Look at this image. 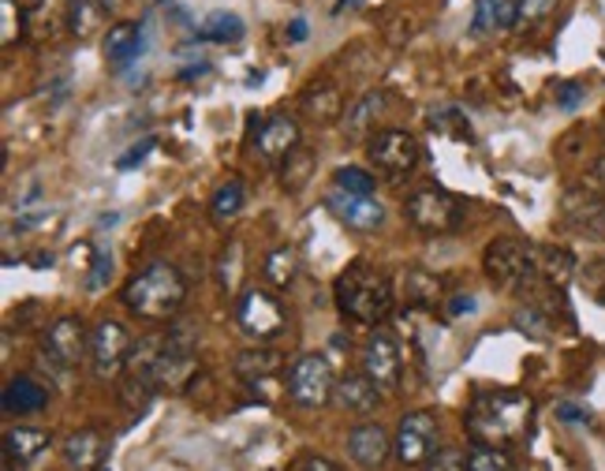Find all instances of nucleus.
<instances>
[{
	"instance_id": "1",
	"label": "nucleus",
	"mask_w": 605,
	"mask_h": 471,
	"mask_svg": "<svg viewBox=\"0 0 605 471\" xmlns=\"http://www.w3.org/2000/svg\"><path fill=\"white\" fill-rule=\"evenodd\" d=\"M531 423V401L512 389H497V393H478L467 408V434L478 445H505Z\"/></svg>"
},
{
	"instance_id": "2",
	"label": "nucleus",
	"mask_w": 605,
	"mask_h": 471,
	"mask_svg": "<svg viewBox=\"0 0 605 471\" xmlns=\"http://www.w3.org/2000/svg\"><path fill=\"white\" fill-rule=\"evenodd\" d=\"M336 307L347 322L359 325H377L393 311V284L382 270H374L371 262H352L336 278Z\"/></svg>"
},
{
	"instance_id": "3",
	"label": "nucleus",
	"mask_w": 605,
	"mask_h": 471,
	"mask_svg": "<svg viewBox=\"0 0 605 471\" xmlns=\"http://www.w3.org/2000/svg\"><path fill=\"white\" fill-rule=\"evenodd\" d=\"M188 300V281L180 278L177 265L169 262H150L135 278L124 284V303L139 319L147 322H169Z\"/></svg>"
},
{
	"instance_id": "4",
	"label": "nucleus",
	"mask_w": 605,
	"mask_h": 471,
	"mask_svg": "<svg viewBox=\"0 0 605 471\" xmlns=\"http://www.w3.org/2000/svg\"><path fill=\"white\" fill-rule=\"evenodd\" d=\"M482 265H486V278L497 284V289H527L535 284L538 273V248L523 240H512V236H501L482 254Z\"/></svg>"
},
{
	"instance_id": "5",
	"label": "nucleus",
	"mask_w": 605,
	"mask_h": 471,
	"mask_svg": "<svg viewBox=\"0 0 605 471\" xmlns=\"http://www.w3.org/2000/svg\"><path fill=\"white\" fill-rule=\"evenodd\" d=\"M284 393H289L292 404L306 408V412H314V408H322L325 401H333L336 374H333L330 360H325V355H317V352L300 355V360L292 363V371H289Z\"/></svg>"
},
{
	"instance_id": "6",
	"label": "nucleus",
	"mask_w": 605,
	"mask_h": 471,
	"mask_svg": "<svg viewBox=\"0 0 605 471\" xmlns=\"http://www.w3.org/2000/svg\"><path fill=\"white\" fill-rule=\"evenodd\" d=\"M404 213L419 232L445 236V232L460 229V221H464V202L441 188H423L404 202Z\"/></svg>"
},
{
	"instance_id": "7",
	"label": "nucleus",
	"mask_w": 605,
	"mask_h": 471,
	"mask_svg": "<svg viewBox=\"0 0 605 471\" xmlns=\"http://www.w3.org/2000/svg\"><path fill=\"white\" fill-rule=\"evenodd\" d=\"M437 442H441V427L434 412H407L400 419L396 438H393V453L404 468H423L437 457Z\"/></svg>"
},
{
	"instance_id": "8",
	"label": "nucleus",
	"mask_w": 605,
	"mask_h": 471,
	"mask_svg": "<svg viewBox=\"0 0 605 471\" xmlns=\"http://www.w3.org/2000/svg\"><path fill=\"white\" fill-rule=\"evenodd\" d=\"M371 161L374 169L382 172L385 180H404L412 177L415 166H419V139L412 136V131L404 128H385V131H374L371 136Z\"/></svg>"
},
{
	"instance_id": "9",
	"label": "nucleus",
	"mask_w": 605,
	"mask_h": 471,
	"mask_svg": "<svg viewBox=\"0 0 605 471\" xmlns=\"http://www.w3.org/2000/svg\"><path fill=\"white\" fill-rule=\"evenodd\" d=\"M131 360V337L117 319H101L94 330H90V367L101 382H112L128 371Z\"/></svg>"
},
{
	"instance_id": "10",
	"label": "nucleus",
	"mask_w": 605,
	"mask_h": 471,
	"mask_svg": "<svg viewBox=\"0 0 605 471\" xmlns=\"http://www.w3.org/2000/svg\"><path fill=\"white\" fill-rule=\"evenodd\" d=\"M235 322H240V330L254 337V341H270V337L284 333L289 314H284V307L273 292L251 289L240 295V303H235Z\"/></svg>"
},
{
	"instance_id": "11",
	"label": "nucleus",
	"mask_w": 605,
	"mask_h": 471,
	"mask_svg": "<svg viewBox=\"0 0 605 471\" xmlns=\"http://www.w3.org/2000/svg\"><path fill=\"white\" fill-rule=\"evenodd\" d=\"M83 355H90V333H87L83 319L64 314V319H57L53 325H49L46 341H42V360L46 363H53L57 371H71V367H79Z\"/></svg>"
},
{
	"instance_id": "12",
	"label": "nucleus",
	"mask_w": 605,
	"mask_h": 471,
	"mask_svg": "<svg viewBox=\"0 0 605 471\" xmlns=\"http://www.w3.org/2000/svg\"><path fill=\"white\" fill-rule=\"evenodd\" d=\"M363 374L371 378L382 393H396L400 389V374H404V367H400V348L385 330L371 333V341L363 344Z\"/></svg>"
},
{
	"instance_id": "13",
	"label": "nucleus",
	"mask_w": 605,
	"mask_h": 471,
	"mask_svg": "<svg viewBox=\"0 0 605 471\" xmlns=\"http://www.w3.org/2000/svg\"><path fill=\"white\" fill-rule=\"evenodd\" d=\"M325 207L341 224L355 232H377L385 221V207L374 199V194H352V191H330L325 194Z\"/></svg>"
},
{
	"instance_id": "14",
	"label": "nucleus",
	"mask_w": 605,
	"mask_h": 471,
	"mask_svg": "<svg viewBox=\"0 0 605 471\" xmlns=\"http://www.w3.org/2000/svg\"><path fill=\"white\" fill-rule=\"evenodd\" d=\"M561 213H564V224L576 229L579 236H594V240L605 236V194L591 188H572L564 191Z\"/></svg>"
},
{
	"instance_id": "15",
	"label": "nucleus",
	"mask_w": 605,
	"mask_h": 471,
	"mask_svg": "<svg viewBox=\"0 0 605 471\" xmlns=\"http://www.w3.org/2000/svg\"><path fill=\"white\" fill-rule=\"evenodd\" d=\"M251 147L265 161H284L295 147H300V124H295L289 112H270V117L259 124V131H254Z\"/></svg>"
},
{
	"instance_id": "16",
	"label": "nucleus",
	"mask_w": 605,
	"mask_h": 471,
	"mask_svg": "<svg viewBox=\"0 0 605 471\" xmlns=\"http://www.w3.org/2000/svg\"><path fill=\"white\" fill-rule=\"evenodd\" d=\"M347 453L363 468H382L385 457L393 453V438L385 434L382 423H359L347 430Z\"/></svg>"
},
{
	"instance_id": "17",
	"label": "nucleus",
	"mask_w": 605,
	"mask_h": 471,
	"mask_svg": "<svg viewBox=\"0 0 605 471\" xmlns=\"http://www.w3.org/2000/svg\"><path fill=\"white\" fill-rule=\"evenodd\" d=\"M101 49H105V64L109 68H128L135 64L139 53H142V23H131V19H120V23L109 27L105 42H101Z\"/></svg>"
},
{
	"instance_id": "18",
	"label": "nucleus",
	"mask_w": 605,
	"mask_h": 471,
	"mask_svg": "<svg viewBox=\"0 0 605 471\" xmlns=\"http://www.w3.org/2000/svg\"><path fill=\"white\" fill-rule=\"evenodd\" d=\"M49 449V434L46 430H34V427H12L4 434V468L16 471V468H30L38 457Z\"/></svg>"
},
{
	"instance_id": "19",
	"label": "nucleus",
	"mask_w": 605,
	"mask_h": 471,
	"mask_svg": "<svg viewBox=\"0 0 605 471\" xmlns=\"http://www.w3.org/2000/svg\"><path fill=\"white\" fill-rule=\"evenodd\" d=\"M46 404H49V389L38 385L34 378H27V374L8 378L4 393H0V408H4L8 415H34V412H42Z\"/></svg>"
},
{
	"instance_id": "20",
	"label": "nucleus",
	"mask_w": 605,
	"mask_h": 471,
	"mask_svg": "<svg viewBox=\"0 0 605 471\" xmlns=\"http://www.w3.org/2000/svg\"><path fill=\"white\" fill-rule=\"evenodd\" d=\"M105 453H109V442L101 430H75V434L64 442V460L71 471H94L105 464Z\"/></svg>"
},
{
	"instance_id": "21",
	"label": "nucleus",
	"mask_w": 605,
	"mask_h": 471,
	"mask_svg": "<svg viewBox=\"0 0 605 471\" xmlns=\"http://www.w3.org/2000/svg\"><path fill=\"white\" fill-rule=\"evenodd\" d=\"M333 401L352 415H371L377 408V401H382V389H377L366 374H347V378L336 382Z\"/></svg>"
},
{
	"instance_id": "22",
	"label": "nucleus",
	"mask_w": 605,
	"mask_h": 471,
	"mask_svg": "<svg viewBox=\"0 0 605 471\" xmlns=\"http://www.w3.org/2000/svg\"><path fill=\"white\" fill-rule=\"evenodd\" d=\"M300 112H306L317 124H333L336 117L344 112V98L336 83H325V79H314L311 87L300 94Z\"/></svg>"
},
{
	"instance_id": "23",
	"label": "nucleus",
	"mask_w": 605,
	"mask_h": 471,
	"mask_svg": "<svg viewBox=\"0 0 605 471\" xmlns=\"http://www.w3.org/2000/svg\"><path fill=\"white\" fill-rule=\"evenodd\" d=\"M520 19V0H475V19L471 30L490 34V30H512Z\"/></svg>"
},
{
	"instance_id": "24",
	"label": "nucleus",
	"mask_w": 605,
	"mask_h": 471,
	"mask_svg": "<svg viewBox=\"0 0 605 471\" xmlns=\"http://www.w3.org/2000/svg\"><path fill=\"white\" fill-rule=\"evenodd\" d=\"M281 363L284 360L273 348H248V352L235 355V374H240L243 382H259V378H276Z\"/></svg>"
},
{
	"instance_id": "25",
	"label": "nucleus",
	"mask_w": 605,
	"mask_h": 471,
	"mask_svg": "<svg viewBox=\"0 0 605 471\" xmlns=\"http://www.w3.org/2000/svg\"><path fill=\"white\" fill-rule=\"evenodd\" d=\"M262 278L273 284V289H292V281L300 278V251L295 248H276L265 254L262 262Z\"/></svg>"
},
{
	"instance_id": "26",
	"label": "nucleus",
	"mask_w": 605,
	"mask_h": 471,
	"mask_svg": "<svg viewBox=\"0 0 605 471\" xmlns=\"http://www.w3.org/2000/svg\"><path fill=\"white\" fill-rule=\"evenodd\" d=\"M243 19L232 16V12H210L206 19H202L199 27V38L202 42H218V46H229V42H240L243 38Z\"/></svg>"
},
{
	"instance_id": "27",
	"label": "nucleus",
	"mask_w": 605,
	"mask_h": 471,
	"mask_svg": "<svg viewBox=\"0 0 605 471\" xmlns=\"http://www.w3.org/2000/svg\"><path fill=\"white\" fill-rule=\"evenodd\" d=\"M105 23V4L101 0H68V30L79 38H90Z\"/></svg>"
},
{
	"instance_id": "28",
	"label": "nucleus",
	"mask_w": 605,
	"mask_h": 471,
	"mask_svg": "<svg viewBox=\"0 0 605 471\" xmlns=\"http://www.w3.org/2000/svg\"><path fill=\"white\" fill-rule=\"evenodd\" d=\"M382 106H385V98H382V94H366V98H359L355 106L347 109V117H344L347 136H355V139H366V136H371L374 120L382 117Z\"/></svg>"
},
{
	"instance_id": "29",
	"label": "nucleus",
	"mask_w": 605,
	"mask_h": 471,
	"mask_svg": "<svg viewBox=\"0 0 605 471\" xmlns=\"http://www.w3.org/2000/svg\"><path fill=\"white\" fill-rule=\"evenodd\" d=\"M311 172H314V150H306L303 142L295 147L289 158L281 161V183H284V191H303L306 188V180H311Z\"/></svg>"
},
{
	"instance_id": "30",
	"label": "nucleus",
	"mask_w": 605,
	"mask_h": 471,
	"mask_svg": "<svg viewBox=\"0 0 605 471\" xmlns=\"http://www.w3.org/2000/svg\"><path fill=\"white\" fill-rule=\"evenodd\" d=\"M404 295L412 307L430 311V307H437V300H441V281L426 270H407L404 273Z\"/></svg>"
},
{
	"instance_id": "31",
	"label": "nucleus",
	"mask_w": 605,
	"mask_h": 471,
	"mask_svg": "<svg viewBox=\"0 0 605 471\" xmlns=\"http://www.w3.org/2000/svg\"><path fill=\"white\" fill-rule=\"evenodd\" d=\"M243 199H248V191H243V180L240 177H232V180H224L218 191H213V202H210V218L224 224V221H232L235 213L243 210Z\"/></svg>"
},
{
	"instance_id": "32",
	"label": "nucleus",
	"mask_w": 605,
	"mask_h": 471,
	"mask_svg": "<svg viewBox=\"0 0 605 471\" xmlns=\"http://www.w3.org/2000/svg\"><path fill=\"white\" fill-rule=\"evenodd\" d=\"M538 273L549 284H568V278L576 273V259L564 248H538Z\"/></svg>"
},
{
	"instance_id": "33",
	"label": "nucleus",
	"mask_w": 605,
	"mask_h": 471,
	"mask_svg": "<svg viewBox=\"0 0 605 471\" xmlns=\"http://www.w3.org/2000/svg\"><path fill=\"white\" fill-rule=\"evenodd\" d=\"M243 243L232 240L229 248L221 251V262H218V278H221V289L229 295H240V284H243Z\"/></svg>"
},
{
	"instance_id": "34",
	"label": "nucleus",
	"mask_w": 605,
	"mask_h": 471,
	"mask_svg": "<svg viewBox=\"0 0 605 471\" xmlns=\"http://www.w3.org/2000/svg\"><path fill=\"white\" fill-rule=\"evenodd\" d=\"M467 471H516V464L501 445H475L467 453Z\"/></svg>"
},
{
	"instance_id": "35",
	"label": "nucleus",
	"mask_w": 605,
	"mask_h": 471,
	"mask_svg": "<svg viewBox=\"0 0 605 471\" xmlns=\"http://www.w3.org/2000/svg\"><path fill=\"white\" fill-rule=\"evenodd\" d=\"M336 188L341 191H352V194H374V172L366 169H355V166H344L333 172Z\"/></svg>"
},
{
	"instance_id": "36",
	"label": "nucleus",
	"mask_w": 605,
	"mask_h": 471,
	"mask_svg": "<svg viewBox=\"0 0 605 471\" xmlns=\"http://www.w3.org/2000/svg\"><path fill=\"white\" fill-rule=\"evenodd\" d=\"M557 4L561 0H520L516 27H542L553 12H557Z\"/></svg>"
},
{
	"instance_id": "37",
	"label": "nucleus",
	"mask_w": 605,
	"mask_h": 471,
	"mask_svg": "<svg viewBox=\"0 0 605 471\" xmlns=\"http://www.w3.org/2000/svg\"><path fill=\"white\" fill-rule=\"evenodd\" d=\"M583 284H587L591 300L605 303V259H594L587 270H583Z\"/></svg>"
},
{
	"instance_id": "38",
	"label": "nucleus",
	"mask_w": 605,
	"mask_h": 471,
	"mask_svg": "<svg viewBox=\"0 0 605 471\" xmlns=\"http://www.w3.org/2000/svg\"><path fill=\"white\" fill-rule=\"evenodd\" d=\"M430 471H467V453H460V449H437V457L430 460Z\"/></svg>"
},
{
	"instance_id": "39",
	"label": "nucleus",
	"mask_w": 605,
	"mask_h": 471,
	"mask_svg": "<svg viewBox=\"0 0 605 471\" xmlns=\"http://www.w3.org/2000/svg\"><path fill=\"white\" fill-rule=\"evenodd\" d=\"M153 150V139H142V142H135V147H131L124 158L117 161V169L120 172H128V169H135V166H142V161H147V153Z\"/></svg>"
},
{
	"instance_id": "40",
	"label": "nucleus",
	"mask_w": 605,
	"mask_h": 471,
	"mask_svg": "<svg viewBox=\"0 0 605 471\" xmlns=\"http://www.w3.org/2000/svg\"><path fill=\"white\" fill-rule=\"evenodd\" d=\"M583 83H561L557 87V106L564 109V112H572V109H579V101H583Z\"/></svg>"
},
{
	"instance_id": "41",
	"label": "nucleus",
	"mask_w": 605,
	"mask_h": 471,
	"mask_svg": "<svg viewBox=\"0 0 605 471\" xmlns=\"http://www.w3.org/2000/svg\"><path fill=\"white\" fill-rule=\"evenodd\" d=\"M109 273H112V259L105 251L94 259V273H90V289H105V281H109Z\"/></svg>"
},
{
	"instance_id": "42",
	"label": "nucleus",
	"mask_w": 605,
	"mask_h": 471,
	"mask_svg": "<svg viewBox=\"0 0 605 471\" xmlns=\"http://www.w3.org/2000/svg\"><path fill=\"white\" fill-rule=\"evenodd\" d=\"M557 419H561V423H587V412H583V408L579 404H561L557 408Z\"/></svg>"
},
{
	"instance_id": "43",
	"label": "nucleus",
	"mask_w": 605,
	"mask_h": 471,
	"mask_svg": "<svg viewBox=\"0 0 605 471\" xmlns=\"http://www.w3.org/2000/svg\"><path fill=\"white\" fill-rule=\"evenodd\" d=\"M300 471H341V468H336L333 460H325V457H306L300 464Z\"/></svg>"
},
{
	"instance_id": "44",
	"label": "nucleus",
	"mask_w": 605,
	"mask_h": 471,
	"mask_svg": "<svg viewBox=\"0 0 605 471\" xmlns=\"http://www.w3.org/2000/svg\"><path fill=\"white\" fill-rule=\"evenodd\" d=\"M591 191L605 194V161H598V166L591 169Z\"/></svg>"
},
{
	"instance_id": "45",
	"label": "nucleus",
	"mask_w": 605,
	"mask_h": 471,
	"mask_svg": "<svg viewBox=\"0 0 605 471\" xmlns=\"http://www.w3.org/2000/svg\"><path fill=\"white\" fill-rule=\"evenodd\" d=\"M464 311H475V300H471V295H456V300L448 303V314H464Z\"/></svg>"
},
{
	"instance_id": "46",
	"label": "nucleus",
	"mask_w": 605,
	"mask_h": 471,
	"mask_svg": "<svg viewBox=\"0 0 605 471\" xmlns=\"http://www.w3.org/2000/svg\"><path fill=\"white\" fill-rule=\"evenodd\" d=\"M0 8H4V19H8V27H4V46H12V42H16V34H12V12H16V4H12V0H4Z\"/></svg>"
},
{
	"instance_id": "47",
	"label": "nucleus",
	"mask_w": 605,
	"mask_h": 471,
	"mask_svg": "<svg viewBox=\"0 0 605 471\" xmlns=\"http://www.w3.org/2000/svg\"><path fill=\"white\" fill-rule=\"evenodd\" d=\"M289 38H292V42H303V38H306V19H292Z\"/></svg>"
}]
</instances>
